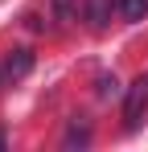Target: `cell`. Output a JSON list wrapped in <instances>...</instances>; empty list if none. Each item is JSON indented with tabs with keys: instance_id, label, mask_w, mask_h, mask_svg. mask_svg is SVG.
Returning <instances> with one entry per match:
<instances>
[{
	"instance_id": "6da1fadb",
	"label": "cell",
	"mask_w": 148,
	"mask_h": 152,
	"mask_svg": "<svg viewBox=\"0 0 148 152\" xmlns=\"http://www.w3.org/2000/svg\"><path fill=\"white\" fill-rule=\"evenodd\" d=\"M144 111H148V74H140L127 91H123V127L136 132L140 119H144Z\"/></svg>"
},
{
	"instance_id": "7a4b0ae2",
	"label": "cell",
	"mask_w": 148,
	"mask_h": 152,
	"mask_svg": "<svg viewBox=\"0 0 148 152\" xmlns=\"http://www.w3.org/2000/svg\"><path fill=\"white\" fill-rule=\"evenodd\" d=\"M29 70H33V50H12L8 53V62H4V78L8 82H21Z\"/></svg>"
},
{
	"instance_id": "3957f363",
	"label": "cell",
	"mask_w": 148,
	"mask_h": 152,
	"mask_svg": "<svg viewBox=\"0 0 148 152\" xmlns=\"http://www.w3.org/2000/svg\"><path fill=\"white\" fill-rule=\"evenodd\" d=\"M111 0H86L82 4V17H86V25L91 29H107V21H111Z\"/></svg>"
},
{
	"instance_id": "277c9868",
	"label": "cell",
	"mask_w": 148,
	"mask_h": 152,
	"mask_svg": "<svg viewBox=\"0 0 148 152\" xmlns=\"http://www.w3.org/2000/svg\"><path fill=\"white\" fill-rule=\"evenodd\" d=\"M119 17L127 25H140L148 17V0H119Z\"/></svg>"
},
{
	"instance_id": "5b68a950",
	"label": "cell",
	"mask_w": 148,
	"mask_h": 152,
	"mask_svg": "<svg viewBox=\"0 0 148 152\" xmlns=\"http://www.w3.org/2000/svg\"><path fill=\"white\" fill-rule=\"evenodd\" d=\"M74 144H78V148H82V144H91V127L78 124V119H74L70 132H66V148H74Z\"/></svg>"
},
{
	"instance_id": "8992f818",
	"label": "cell",
	"mask_w": 148,
	"mask_h": 152,
	"mask_svg": "<svg viewBox=\"0 0 148 152\" xmlns=\"http://www.w3.org/2000/svg\"><path fill=\"white\" fill-rule=\"evenodd\" d=\"M53 4V21L58 25H70L74 21V0H49Z\"/></svg>"
},
{
	"instance_id": "52a82bcc",
	"label": "cell",
	"mask_w": 148,
	"mask_h": 152,
	"mask_svg": "<svg viewBox=\"0 0 148 152\" xmlns=\"http://www.w3.org/2000/svg\"><path fill=\"white\" fill-rule=\"evenodd\" d=\"M115 95H119L115 74H103V78H99V99H115Z\"/></svg>"
},
{
	"instance_id": "ba28073f",
	"label": "cell",
	"mask_w": 148,
	"mask_h": 152,
	"mask_svg": "<svg viewBox=\"0 0 148 152\" xmlns=\"http://www.w3.org/2000/svg\"><path fill=\"white\" fill-rule=\"evenodd\" d=\"M4 144H8V136H4V132H0V152H4Z\"/></svg>"
}]
</instances>
